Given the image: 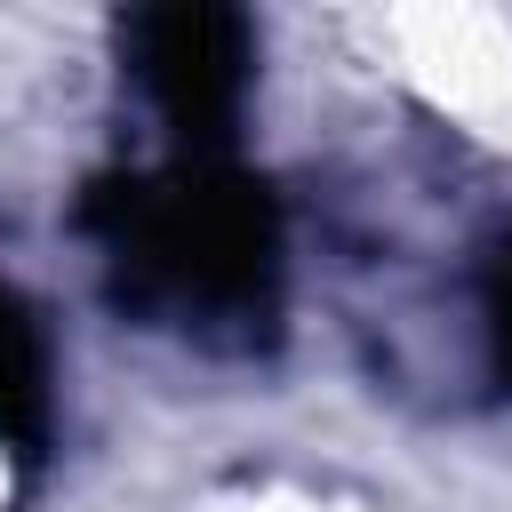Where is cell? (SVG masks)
I'll use <instances>...</instances> for the list:
<instances>
[{
  "instance_id": "cell-1",
  "label": "cell",
  "mask_w": 512,
  "mask_h": 512,
  "mask_svg": "<svg viewBox=\"0 0 512 512\" xmlns=\"http://www.w3.org/2000/svg\"><path fill=\"white\" fill-rule=\"evenodd\" d=\"M104 256L120 272V304L168 312L184 328H248L280 288V224L248 176L216 160H184L176 176L112 184L96 200Z\"/></svg>"
},
{
  "instance_id": "cell-2",
  "label": "cell",
  "mask_w": 512,
  "mask_h": 512,
  "mask_svg": "<svg viewBox=\"0 0 512 512\" xmlns=\"http://www.w3.org/2000/svg\"><path fill=\"white\" fill-rule=\"evenodd\" d=\"M128 72L192 160H216L248 96V16L232 8H144L128 16Z\"/></svg>"
},
{
  "instance_id": "cell-3",
  "label": "cell",
  "mask_w": 512,
  "mask_h": 512,
  "mask_svg": "<svg viewBox=\"0 0 512 512\" xmlns=\"http://www.w3.org/2000/svg\"><path fill=\"white\" fill-rule=\"evenodd\" d=\"M48 424V368H40V336L16 312V296L0 288V432L40 440Z\"/></svg>"
},
{
  "instance_id": "cell-4",
  "label": "cell",
  "mask_w": 512,
  "mask_h": 512,
  "mask_svg": "<svg viewBox=\"0 0 512 512\" xmlns=\"http://www.w3.org/2000/svg\"><path fill=\"white\" fill-rule=\"evenodd\" d=\"M480 336H488V368L496 384H512V232L488 248L480 264Z\"/></svg>"
}]
</instances>
